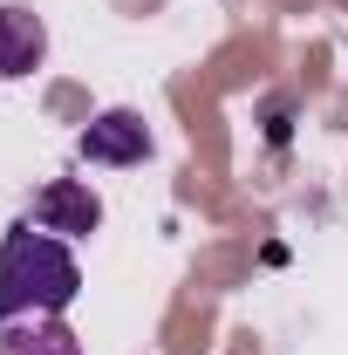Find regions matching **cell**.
Here are the masks:
<instances>
[{
  "mask_svg": "<svg viewBox=\"0 0 348 355\" xmlns=\"http://www.w3.org/2000/svg\"><path fill=\"white\" fill-rule=\"evenodd\" d=\"M35 225L42 232H62V239H89L103 225V198L89 184H76V178H55V184L35 191Z\"/></svg>",
  "mask_w": 348,
  "mask_h": 355,
  "instance_id": "cell-3",
  "label": "cell"
},
{
  "mask_svg": "<svg viewBox=\"0 0 348 355\" xmlns=\"http://www.w3.org/2000/svg\"><path fill=\"white\" fill-rule=\"evenodd\" d=\"M48 55V28L42 14H28V7H0V83H14V76H35Z\"/></svg>",
  "mask_w": 348,
  "mask_h": 355,
  "instance_id": "cell-4",
  "label": "cell"
},
{
  "mask_svg": "<svg viewBox=\"0 0 348 355\" xmlns=\"http://www.w3.org/2000/svg\"><path fill=\"white\" fill-rule=\"evenodd\" d=\"M76 294H82L76 253L35 219L7 225V239H0V328L14 314H62Z\"/></svg>",
  "mask_w": 348,
  "mask_h": 355,
  "instance_id": "cell-1",
  "label": "cell"
},
{
  "mask_svg": "<svg viewBox=\"0 0 348 355\" xmlns=\"http://www.w3.org/2000/svg\"><path fill=\"white\" fill-rule=\"evenodd\" d=\"M76 157H82V164H110V171L143 164V157H150V123H143L137 110H103V116L76 137Z\"/></svg>",
  "mask_w": 348,
  "mask_h": 355,
  "instance_id": "cell-2",
  "label": "cell"
},
{
  "mask_svg": "<svg viewBox=\"0 0 348 355\" xmlns=\"http://www.w3.org/2000/svg\"><path fill=\"white\" fill-rule=\"evenodd\" d=\"M7 355H82V342L55 321V314H42V328H28V335H14L7 342Z\"/></svg>",
  "mask_w": 348,
  "mask_h": 355,
  "instance_id": "cell-5",
  "label": "cell"
}]
</instances>
